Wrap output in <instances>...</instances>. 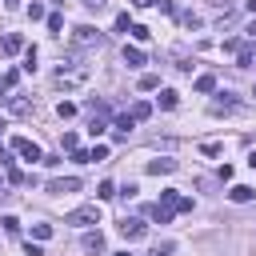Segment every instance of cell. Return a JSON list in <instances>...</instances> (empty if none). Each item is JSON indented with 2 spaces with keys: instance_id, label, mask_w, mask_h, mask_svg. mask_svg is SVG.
<instances>
[{
  "instance_id": "6da1fadb",
  "label": "cell",
  "mask_w": 256,
  "mask_h": 256,
  "mask_svg": "<svg viewBox=\"0 0 256 256\" xmlns=\"http://www.w3.org/2000/svg\"><path fill=\"white\" fill-rule=\"evenodd\" d=\"M84 80H88V68L76 64V60H68V64L56 68V84H60V88H76V84H84Z\"/></svg>"
},
{
  "instance_id": "7a4b0ae2",
  "label": "cell",
  "mask_w": 256,
  "mask_h": 256,
  "mask_svg": "<svg viewBox=\"0 0 256 256\" xmlns=\"http://www.w3.org/2000/svg\"><path fill=\"white\" fill-rule=\"evenodd\" d=\"M64 224H72V228H92V224H100V204H84V208L68 212Z\"/></svg>"
},
{
  "instance_id": "3957f363",
  "label": "cell",
  "mask_w": 256,
  "mask_h": 256,
  "mask_svg": "<svg viewBox=\"0 0 256 256\" xmlns=\"http://www.w3.org/2000/svg\"><path fill=\"white\" fill-rule=\"evenodd\" d=\"M156 204H164L168 212H192V196H180L176 188H168V192H160V200Z\"/></svg>"
},
{
  "instance_id": "277c9868",
  "label": "cell",
  "mask_w": 256,
  "mask_h": 256,
  "mask_svg": "<svg viewBox=\"0 0 256 256\" xmlns=\"http://www.w3.org/2000/svg\"><path fill=\"white\" fill-rule=\"evenodd\" d=\"M100 40H104V36H100V28H92V24H80V28L72 32V44H76V48H88V44L100 48Z\"/></svg>"
},
{
  "instance_id": "5b68a950",
  "label": "cell",
  "mask_w": 256,
  "mask_h": 256,
  "mask_svg": "<svg viewBox=\"0 0 256 256\" xmlns=\"http://www.w3.org/2000/svg\"><path fill=\"white\" fill-rule=\"evenodd\" d=\"M12 152H16V156H24V160H32V164H36V160H44V152H40L28 136H12Z\"/></svg>"
},
{
  "instance_id": "8992f818",
  "label": "cell",
  "mask_w": 256,
  "mask_h": 256,
  "mask_svg": "<svg viewBox=\"0 0 256 256\" xmlns=\"http://www.w3.org/2000/svg\"><path fill=\"white\" fill-rule=\"evenodd\" d=\"M116 228H120V236H124V240H140V236L148 232V224H144V220H136V216H124Z\"/></svg>"
},
{
  "instance_id": "52a82bcc",
  "label": "cell",
  "mask_w": 256,
  "mask_h": 256,
  "mask_svg": "<svg viewBox=\"0 0 256 256\" xmlns=\"http://www.w3.org/2000/svg\"><path fill=\"white\" fill-rule=\"evenodd\" d=\"M80 188V180L76 176H64V180H48V192L52 196H64V192H76Z\"/></svg>"
},
{
  "instance_id": "ba28073f",
  "label": "cell",
  "mask_w": 256,
  "mask_h": 256,
  "mask_svg": "<svg viewBox=\"0 0 256 256\" xmlns=\"http://www.w3.org/2000/svg\"><path fill=\"white\" fill-rule=\"evenodd\" d=\"M0 52H8V56H16V52H24V36H20V32H8V36L0 40Z\"/></svg>"
},
{
  "instance_id": "9c48e42d",
  "label": "cell",
  "mask_w": 256,
  "mask_h": 256,
  "mask_svg": "<svg viewBox=\"0 0 256 256\" xmlns=\"http://www.w3.org/2000/svg\"><path fill=\"white\" fill-rule=\"evenodd\" d=\"M252 196H256V188H248V184H232L228 188V200H236V204H248Z\"/></svg>"
},
{
  "instance_id": "30bf717a",
  "label": "cell",
  "mask_w": 256,
  "mask_h": 256,
  "mask_svg": "<svg viewBox=\"0 0 256 256\" xmlns=\"http://www.w3.org/2000/svg\"><path fill=\"white\" fill-rule=\"evenodd\" d=\"M80 244H84V252H96V256H100V252H104V236H100V228H96V232H84Z\"/></svg>"
},
{
  "instance_id": "8fae6325",
  "label": "cell",
  "mask_w": 256,
  "mask_h": 256,
  "mask_svg": "<svg viewBox=\"0 0 256 256\" xmlns=\"http://www.w3.org/2000/svg\"><path fill=\"white\" fill-rule=\"evenodd\" d=\"M4 104H8L16 116H28V112H32V100H24V96H4Z\"/></svg>"
},
{
  "instance_id": "7c38bea8",
  "label": "cell",
  "mask_w": 256,
  "mask_h": 256,
  "mask_svg": "<svg viewBox=\"0 0 256 256\" xmlns=\"http://www.w3.org/2000/svg\"><path fill=\"white\" fill-rule=\"evenodd\" d=\"M112 128H116V140H128V132L136 128V120L124 112V116H116V124H112Z\"/></svg>"
},
{
  "instance_id": "4fadbf2b",
  "label": "cell",
  "mask_w": 256,
  "mask_h": 256,
  "mask_svg": "<svg viewBox=\"0 0 256 256\" xmlns=\"http://www.w3.org/2000/svg\"><path fill=\"white\" fill-rule=\"evenodd\" d=\"M148 172H152V176H164V172H176V160H168V156H160V160H148Z\"/></svg>"
},
{
  "instance_id": "5bb4252c",
  "label": "cell",
  "mask_w": 256,
  "mask_h": 256,
  "mask_svg": "<svg viewBox=\"0 0 256 256\" xmlns=\"http://www.w3.org/2000/svg\"><path fill=\"white\" fill-rule=\"evenodd\" d=\"M124 64H128V68H140V64H144V52H140L136 44H124Z\"/></svg>"
},
{
  "instance_id": "9a60e30c",
  "label": "cell",
  "mask_w": 256,
  "mask_h": 256,
  "mask_svg": "<svg viewBox=\"0 0 256 256\" xmlns=\"http://www.w3.org/2000/svg\"><path fill=\"white\" fill-rule=\"evenodd\" d=\"M224 100H212V116H224V112H232L236 108V100H232V92H220Z\"/></svg>"
},
{
  "instance_id": "2e32d148",
  "label": "cell",
  "mask_w": 256,
  "mask_h": 256,
  "mask_svg": "<svg viewBox=\"0 0 256 256\" xmlns=\"http://www.w3.org/2000/svg\"><path fill=\"white\" fill-rule=\"evenodd\" d=\"M128 116H132V120L140 124V120H148V116H152V104H148V100H136V104L128 108Z\"/></svg>"
},
{
  "instance_id": "e0dca14e",
  "label": "cell",
  "mask_w": 256,
  "mask_h": 256,
  "mask_svg": "<svg viewBox=\"0 0 256 256\" xmlns=\"http://www.w3.org/2000/svg\"><path fill=\"white\" fill-rule=\"evenodd\" d=\"M196 92H216V76L212 72H204V76H196V84H192Z\"/></svg>"
},
{
  "instance_id": "ac0fdd59",
  "label": "cell",
  "mask_w": 256,
  "mask_h": 256,
  "mask_svg": "<svg viewBox=\"0 0 256 256\" xmlns=\"http://www.w3.org/2000/svg\"><path fill=\"white\" fill-rule=\"evenodd\" d=\"M112 196H120L116 184H112V180H100V184H96V200H112Z\"/></svg>"
},
{
  "instance_id": "d6986e66",
  "label": "cell",
  "mask_w": 256,
  "mask_h": 256,
  "mask_svg": "<svg viewBox=\"0 0 256 256\" xmlns=\"http://www.w3.org/2000/svg\"><path fill=\"white\" fill-rule=\"evenodd\" d=\"M156 88H160V76L156 72H144L140 76V92H156Z\"/></svg>"
},
{
  "instance_id": "ffe728a7",
  "label": "cell",
  "mask_w": 256,
  "mask_h": 256,
  "mask_svg": "<svg viewBox=\"0 0 256 256\" xmlns=\"http://www.w3.org/2000/svg\"><path fill=\"white\" fill-rule=\"evenodd\" d=\"M16 80H20V72H16V68H8V72L0 76V92H12V88H16Z\"/></svg>"
},
{
  "instance_id": "44dd1931",
  "label": "cell",
  "mask_w": 256,
  "mask_h": 256,
  "mask_svg": "<svg viewBox=\"0 0 256 256\" xmlns=\"http://www.w3.org/2000/svg\"><path fill=\"white\" fill-rule=\"evenodd\" d=\"M148 216H152L156 224H168V220H172V212H168L164 204H152V212H148Z\"/></svg>"
},
{
  "instance_id": "7402d4cb",
  "label": "cell",
  "mask_w": 256,
  "mask_h": 256,
  "mask_svg": "<svg viewBox=\"0 0 256 256\" xmlns=\"http://www.w3.org/2000/svg\"><path fill=\"white\" fill-rule=\"evenodd\" d=\"M56 116H60V120H72V116H76V104L60 100V104H56Z\"/></svg>"
},
{
  "instance_id": "603a6c76",
  "label": "cell",
  "mask_w": 256,
  "mask_h": 256,
  "mask_svg": "<svg viewBox=\"0 0 256 256\" xmlns=\"http://www.w3.org/2000/svg\"><path fill=\"white\" fill-rule=\"evenodd\" d=\"M104 128H108L104 116H92V120H88V132H92V136H104Z\"/></svg>"
},
{
  "instance_id": "cb8c5ba5",
  "label": "cell",
  "mask_w": 256,
  "mask_h": 256,
  "mask_svg": "<svg viewBox=\"0 0 256 256\" xmlns=\"http://www.w3.org/2000/svg\"><path fill=\"white\" fill-rule=\"evenodd\" d=\"M160 108H164V112H168V108H176V92H172V88H164V92H160Z\"/></svg>"
},
{
  "instance_id": "d4e9b609",
  "label": "cell",
  "mask_w": 256,
  "mask_h": 256,
  "mask_svg": "<svg viewBox=\"0 0 256 256\" xmlns=\"http://www.w3.org/2000/svg\"><path fill=\"white\" fill-rule=\"evenodd\" d=\"M64 28V16L60 12H48V32H60Z\"/></svg>"
},
{
  "instance_id": "484cf974",
  "label": "cell",
  "mask_w": 256,
  "mask_h": 256,
  "mask_svg": "<svg viewBox=\"0 0 256 256\" xmlns=\"http://www.w3.org/2000/svg\"><path fill=\"white\" fill-rule=\"evenodd\" d=\"M20 68H24V72H36V48L24 52V64H20Z\"/></svg>"
},
{
  "instance_id": "4316f807",
  "label": "cell",
  "mask_w": 256,
  "mask_h": 256,
  "mask_svg": "<svg viewBox=\"0 0 256 256\" xmlns=\"http://www.w3.org/2000/svg\"><path fill=\"white\" fill-rule=\"evenodd\" d=\"M32 236H36V240H48V236H52V224H32Z\"/></svg>"
},
{
  "instance_id": "83f0119b",
  "label": "cell",
  "mask_w": 256,
  "mask_h": 256,
  "mask_svg": "<svg viewBox=\"0 0 256 256\" xmlns=\"http://www.w3.org/2000/svg\"><path fill=\"white\" fill-rule=\"evenodd\" d=\"M28 20H44V4L32 0V4H28Z\"/></svg>"
},
{
  "instance_id": "f1b7e54d",
  "label": "cell",
  "mask_w": 256,
  "mask_h": 256,
  "mask_svg": "<svg viewBox=\"0 0 256 256\" xmlns=\"http://www.w3.org/2000/svg\"><path fill=\"white\" fill-rule=\"evenodd\" d=\"M180 24H184V28H200V16H196V12H184Z\"/></svg>"
},
{
  "instance_id": "f546056e",
  "label": "cell",
  "mask_w": 256,
  "mask_h": 256,
  "mask_svg": "<svg viewBox=\"0 0 256 256\" xmlns=\"http://www.w3.org/2000/svg\"><path fill=\"white\" fill-rule=\"evenodd\" d=\"M116 32H132V24H128V12H120V16H116Z\"/></svg>"
},
{
  "instance_id": "4dcf8cb0",
  "label": "cell",
  "mask_w": 256,
  "mask_h": 256,
  "mask_svg": "<svg viewBox=\"0 0 256 256\" xmlns=\"http://www.w3.org/2000/svg\"><path fill=\"white\" fill-rule=\"evenodd\" d=\"M88 156H92V160H104V156H108V148H104V144H92V148H88Z\"/></svg>"
},
{
  "instance_id": "1f68e13d",
  "label": "cell",
  "mask_w": 256,
  "mask_h": 256,
  "mask_svg": "<svg viewBox=\"0 0 256 256\" xmlns=\"http://www.w3.org/2000/svg\"><path fill=\"white\" fill-rule=\"evenodd\" d=\"M132 36H136V40H148V36H152V32H148V28H144V24H132Z\"/></svg>"
},
{
  "instance_id": "d6a6232c",
  "label": "cell",
  "mask_w": 256,
  "mask_h": 256,
  "mask_svg": "<svg viewBox=\"0 0 256 256\" xmlns=\"http://www.w3.org/2000/svg\"><path fill=\"white\" fill-rule=\"evenodd\" d=\"M200 152H204V156H220V144H212V140H208V144H200Z\"/></svg>"
},
{
  "instance_id": "836d02e7",
  "label": "cell",
  "mask_w": 256,
  "mask_h": 256,
  "mask_svg": "<svg viewBox=\"0 0 256 256\" xmlns=\"http://www.w3.org/2000/svg\"><path fill=\"white\" fill-rule=\"evenodd\" d=\"M0 224H4V232H16V228H20V220H16V216H4Z\"/></svg>"
},
{
  "instance_id": "e575fe53",
  "label": "cell",
  "mask_w": 256,
  "mask_h": 256,
  "mask_svg": "<svg viewBox=\"0 0 256 256\" xmlns=\"http://www.w3.org/2000/svg\"><path fill=\"white\" fill-rule=\"evenodd\" d=\"M148 256H172V244H156V248H152Z\"/></svg>"
},
{
  "instance_id": "d590c367",
  "label": "cell",
  "mask_w": 256,
  "mask_h": 256,
  "mask_svg": "<svg viewBox=\"0 0 256 256\" xmlns=\"http://www.w3.org/2000/svg\"><path fill=\"white\" fill-rule=\"evenodd\" d=\"M28 256H44V248H40V244H32V240H28Z\"/></svg>"
},
{
  "instance_id": "8d00e7d4",
  "label": "cell",
  "mask_w": 256,
  "mask_h": 256,
  "mask_svg": "<svg viewBox=\"0 0 256 256\" xmlns=\"http://www.w3.org/2000/svg\"><path fill=\"white\" fill-rule=\"evenodd\" d=\"M244 36H248V40H256V20H252V24L244 28Z\"/></svg>"
},
{
  "instance_id": "74e56055",
  "label": "cell",
  "mask_w": 256,
  "mask_h": 256,
  "mask_svg": "<svg viewBox=\"0 0 256 256\" xmlns=\"http://www.w3.org/2000/svg\"><path fill=\"white\" fill-rule=\"evenodd\" d=\"M132 4H136V8H152L156 0H132Z\"/></svg>"
},
{
  "instance_id": "f35d334b",
  "label": "cell",
  "mask_w": 256,
  "mask_h": 256,
  "mask_svg": "<svg viewBox=\"0 0 256 256\" xmlns=\"http://www.w3.org/2000/svg\"><path fill=\"white\" fill-rule=\"evenodd\" d=\"M84 4H88V8H104L108 0H84Z\"/></svg>"
},
{
  "instance_id": "ab89813d",
  "label": "cell",
  "mask_w": 256,
  "mask_h": 256,
  "mask_svg": "<svg viewBox=\"0 0 256 256\" xmlns=\"http://www.w3.org/2000/svg\"><path fill=\"white\" fill-rule=\"evenodd\" d=\"M244 8H248V12H256V0H244Z\"/></svg>"
},
{
  "instance_id": "60d3db41",
  "label": "cell",
  "mask_w": 256,
  "mask_h": 256,
  "mask_svg": "<svg viewBox=\"0 0 256 256\" xmlns=\"http://www.w3.org/2000/svg\"><path fill=\"white\" fill-rule=\"evenodd\" d=\"M248 168H256V152H252V156H248Z\"/></svg>"
},
{
  "instance_id": "b9f144b4",
  "label": "cell",
  "mask_w": 256,
  "mask_h": 256,
  "mask_svg": "<svg viewBox=\"0 0 256 256\" xmlns=\"http://www.w3.org/2000/svg\"><path fill=\"white\" fill-rule=\"evenodd\" d=\"M4 4H8V8H16V4H20V0H4Z\"/></svg>"
},
{
  "instance_id": "7bdbcfd3",
  "label": "cell",
  "mask_w": 256,
  "mask_h": 256,
  "mask_svg": "<svg viewBox=\"0 0 256 256\" xmlns=\"http://www.w3.org/2000/svg\"><path fill=\"white\" fill-rule=\"evenodd\" d=\"M112 256H132V252H128V248H124V252H112Z\"/></svg>"
},
{
  "instance_id": "ee69618b",
  "label": "cell",
  "mask_w": 256,
  "mask_h": 256,
  "mask_svg": "<svg viewBox=\"0 0 256 256\" xmlns=\"http://www.w3.org/2000/svg\"><path fill=\"white\" fill-rule=\"evenodd\" d=\"M0 192H4V176H0Z\"/></svg>"
},
{
  "instance_id": "f6af8a7d",
  "label": "cell",
  "mask_w": 256,
  "mask_h": 256,
  "mask_svg": "<svg viewBox=\"0 0 256 256\" xmlns=\"http://www.w3.org/2000/svg\"><path fill=\"white\" fill-rule=\"evenodd\" d=\"M252 96H256V88H252Z\"/></svg>"
}]
</instances>
